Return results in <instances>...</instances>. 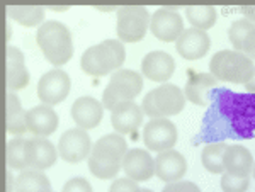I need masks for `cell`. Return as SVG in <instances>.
Segmentation results:
<instances>
[{"instance_id":"cell-1","label":"cell","mask_w":255,"mask_h":192,"mask_svg":"<svg viewBox=\"0 0 255 192\" xmlns=\"http://www.w3.org/2000/svg\"><path fill=\"white\" fill-rule=\"evenodd\" d=\"M204 124L215 126V133L250 140L255 136V92L238 94L218 91Z\"/></svg>"},{"instance_id":"cell-2","label":"cell","mask_w":255,"mask_h":192,"mask_svg":"<svg viewBox=\"0 0 255 192\" xmlns=\"http://www.w3.org/2000/svg\"><path fill=\"white\" fill-rule=\"evenodd\" d=\"M128 152L126 140L121 133H111L94 143L89 155V170L101 181L114 179L123 169V160Z\"/></svg>"},{"instance_id":"cell-3","label":"cell","mask_w":255,"mask_h":192,"mask_svg":"<svg viewBox=\"0 0 255 192\" xmlns=\"http://www.w3.org/2000/svg\"><path fill=\"white\" fill-rule=\"evenodd\" d=\"M126 60V50L121 39H106L85 50L80 60L84 73L90 77H106L119 70Z\"/></svg>"},{"instance_id":"cell-4","label":"cell","mask_w":255,"mask_h":192,"mask_svg":"<svg viewBox=\"0 0 255 192\" xmlns=\"http://www.w3.org/2000/svg\"><path fill=\"white\" fill-rule=\"evenodd\" d=\"M36 43L43 51L46 61L55 67L68 63L73 56V43L70 29L58 20L44 22L36 31Z\"/></svg>"},{"instance_id":"cell-5","label":"cell","mask_w":255,"mask_h":192,"mask_svg":"<svg viewBox=\"0 0 255 192\" xmlns=\"http://www.w3.org/2000/svg\"><path fill=\"white\" fill-rule=\"evenodd\" d=\"M255 70L254 60L237 50H221L209 61V72L218 82L247 84Z\"/></svg>"},{"instance_id":"cell-6","label":"cell","mask_w":255,"mask_h":192,"mask_svg":"<svg viewBox=\"0 0 255 192\" xmlns=\"http://www.w3.org/2000/svg\"><path fill=\"white\" fill-rule=\"evenodd\" d=\"M186 94L174 84H162L143 97V112L148 117H170L184 111Z\"/></svg>"},{"instance_id":"cell-7","label":"cell","mask_w":255,"mask_h":192,"mask_svg":"<svg viewBox=\"0 0 255 192\" xmlns=\"http://www.w3.org/2000/svg\"><path fill=\"white\" fill-rule=\"evenodd\" d=\"M143 89V77L133 70H116L102 94V104L111 111L119 102L134 100Z\"/></svg>"},{"instance_id":"cell-8","label":"cell","mask_w":255,"mask_h":192,"mask_svg":"<svg viewBox=\"0 0 255 192\" xmlns=\"http://www.w3.org/2000/svg\"><path fill=\"white\" fill-rule=\"evenodd\" d=\"M150 19L146 7L141 5H126L119 7L116 32L123 43H138L146 36L150 29Z\"/></svg>"},{"instance_id":"cell-9","label":"cell","mask_w":255,"mask_h":192,"mask_svg":"<svg viewBox=\"0 0 255 192\" xmlns=\"http://www.w3.org/2000/svg\"><path fill=\"white\" fill-rule=\"evenodd\" d=\"M179 140L177 126L167 117H151L143 128V143L150 152H165L175 146Z\"/></svg>"},{"instance_id":"cell-10","label":"cell","mask_w":255,"mask_h":192,"mask_svg":"<svg viewBox=\"0 0 255 192\" xmlns=\"http://www.w3.org/2000/svg\"><path fill=\"white\" fill-rule=\"evenodd\" d=\"M151 34L162 43H174L184 31V19L172 7H160L150 19Z\"/></svg>"},{"instance_id":"cell-11","label":"cell","mask_w":255,"mask_h":192,"mask_svg":"<svg viewBox=\"0 0 255 192\" xmlns=\"http://www.w3.org/2000/svg\"><path fill=\"white\" fill-rule=\"evenodd\" d=\"M92 152V140L87 134V129L73 128L61 134L58 141V153L65 162L79 163L89 157Z\"/></svg>"},{"instance_id":"cell-12","label":"cell","mask_w":255,"mask_h":192,"mask_svg":"<svg viewBox=\"0 0 255 192\" xmlns=\"http://www.w3.org/2000/svg\"><path fill=\"white\" fill-rule=\"evenodd\" d=\"M72 82L67 72L49 70L38 82V97L43 104L56 105L68 97Z\"/></svg>"},{"instance_id":"cell-13","label":"cell","mask_w":255,"mask_h":192,"mask_svg":"<svg viewBox=\"0 0 255 192\" xmlns=\"http://www.w3.org/2000/svg\"><path fill=\"white\" fill-rule=\"evenodd\" d=\"M143 116L145 112L141 105L134 100H125L111 109V124L116 133L131 134L143 124Z\"/></svg>"},{"instance_id":"cell-14","label":"cell","mask_w":255,"mask_h":192,"mask_svg":"<svg viewBox=\"0 0 255 192\" xmlns=\"http://www.w3.org/2000/svg\"><path fill=\"white\" fill-rule=\"evenodd\" d=\"M211 46V39H209L208 32L197 27L191 29H184L179 39L175 41L177 53L182 56L184 60H199L209 51Z\"/></svg>"},{"instance_id":"cell-15","label":"cell","mask_w":255,"mask_h":192,"mask_svg":"<svg viewBox=\"0 0 255 192\" xmlns=\"http://www.w3.org/2000/svg\"><path fill=\"white\" fill-rule=\"evenodd\" d=\"M187 172V160L180 152L174 148L158 152L155 158V175L163 182H175L186 175Z\"/></svg>"},{"instance_id":"cell-16","label":"cell","mask_w":255,"mask_h":192,"mask_svg":"<svg viewBox=\"0 0 255 192\" xmlns=\"http://www.w3.org/2000/svg\"><path fill=\"white\" fill-rule=\"evenodd\" d=\"M175 72V61L167 51H151L145 55L141 60V75L151 82H163L170 80Z\"/></svg>"},{"instance_id":"cell-17","label":"cell","mask_w":255,"mask_h":192,"mask_svg":"<svg viewBox=\"0 0 255 192\" xmlns=\"http://www.w3.org/2000/svg\"><path fill=\"white\" fill-rule=\"evenodd\" d=\"M123 170L136 182H146L155 175V158H151L146 150H128L123 160Z\"/></svg>"},{"instance_id":"cell-18","label":"cell","mask_w":255,"mask_h":192,"mask_svg":"<svg viewBox=\"0 0 255 192\" xmlns=\"http://www.w3.org/2000/svg\"><path fill=\"white\" fill-rule=\"evenodd\" d=\"M26 124L27 131L34 136L48 138L58 128V114L55 112L53 105H36L26 112Z\"/></svg>"},{"instance_id":"cell-19","label":"cell","mask_w":255,"mask_h":192,"mask_svg":"<svg viewBox=\"0 0 255 192\" xmlns=\"http://www.w3.org/2000/svg\"><path fill=\"white\" fill-rule=\"evenodd\" d=\"M102 116H104V104L94 97H79L72 105V117L79 128H97L102 121Z\"/></svg>"},{"instance_id":"cell-20","label":"cell","mask_w":255,"mask_h":192,"mask_svg":"<svg viewBox=\"0 0 255 192\" xmlns=\"http://www.w3.org/2000/svg\"><path fill=\"white\" fill-rule=\"evenodd\" d=\"M29 84V72L26 67V60L19 48H7V87L9 91L15 92L20 89H26Z\"/></svg>"},{"instance_id":"cell-21","label":"cell","mask_w":255,"mask_h":192,"mask_svg":"<svg viewBox=\"0 0 255 192\" xmlns=\"http://www.w3.org/2000/svg\"><path fill=\"white\" fill-rule=\"evenodd\" d=\"M228 38L237 51L255 60V22H250L249 19L235 20L230 26Z\"/></svg>"},{"instance_id":"cell-22","label":"cell","mask_w":255,"mask_h":192,"mask_svg":"<svg viewBox=\"0 0 255 192\" xmlns=\"http://www.w3.org/2000/svg\"><path fill=\"white\" fill-rule=\"evenodd\" d=\"M58 150L55 148L51 141L46 138H32L29 140V148H27V160H29V169L46 170L56 163Z\"/></svg>"},{"instance_id":"cell-23","label":"cell","mask_w":255,"mask_h":192,"mask_svg":"<svg viewBox=\"0 0 255 192\" xmlns=\"http://www.w3.org/2000/svg\"><path fill=\"white\" fill-rule=\"evenodd\" d=\"M218 84V79L209 73H191L184 94L186 99L194 105H208V92Z\"/></svg>"},{"instance_id":"cell-24","label":"cell","mask_w":255,"mask_h":192,"mask_svg":"<svg viewBox=\"0 0 255 192\" xmlns=\"http://www.w3.org/2000/svg\"><path fill=\"white\" fill-rule=\"evenodd\" d=\"M254 157L245 146L242 145H230L225 152L223 157V165L225 172L235 174V175H244L249 177L254 170Z\"/></svg>"},{"instance_id":"cell-25","label":"cell","mask_w":255,"mask_h":192,"mask_svg":"<svg viewBox=\"0 0 255 192\" xmlns=\"http://www.w3.org/2000/svg\"><path fill=\"white\" fill-rule=\"evenodd\" d=\"M14 191L17 192H48L51 191V184L48 177L43 174V170L26 169L20 170V174L14 181Z\"/></svg>"},{"instance_id":"cell-26","label":"cell","mask_w":255,"mask_h":192,"mask_svg":"<svg viewBox=\"0 0 255 192\" xmlns=\"http://www.w3.org/2000/svg\"><path fill=\"white\" fill-rule=\"evenodd\" d=\"M7 131L15 136H20L27 131L26 112L22 111L19 97L12 91L7 96Z\"/></svg>"},{"instance_id":"cell-27","label":"cell","mask_w":255,"mask_h":192,"mask_svg":"<svg viewBox=\"0 0 255 192\" xmlns=\"http://www.w3.org/2000/svg\"><path fill=\"white\" fill-rule=\"evenodd\" d=\"M7 14L12 20L26 27L38 26L44 19V9L41 5H9Z\"/></svg>"},{"instance_id":"cell-28","label":"cell","mask_w":255,"mask_h":192,"mask_svg":"<svg viewBox=\"0 0 255 192\" xmlns=\"http://www.w3.org/2000/svg\"><path fill=\"white\" fill-rule=\"evenodd\" d=\"M186 17L192 27L206 31L216 24L218 10L213 5H189L186 7Z\"/></svg>"},{"instance_id":"cell-29","label":"cell","mask_w":255,"mask_h":192,"mask_svg":"<svg viewBox=\"0 0 255 192\" xmlns=\"http://www.w3.org/2000/svg\"><path fill=\"white\" fill-rule=\"evenodd\" d=\"M228 148L226 143H209L203 148L201 153V162L203 167L211 174H223L225 165H223V157L225 152Z\"/></svg>"},{"instance_id":"cell-30","label":"cell","mask_w":255,"mask_h":192,"mask_svg":"<svg viewBox=\"0 0 255 192\" xmlns=\"http://www.w3.org/2000/svg\"><path fill=\"white\" fill-rule=\"evenodd\" d=\"M27 148H29V140H24V138H14V140L7 143V162H9L10 169L14 170L29 169Z\"/></svg>"},{"instance_id":"cell-31","label":"cell","mask_w":255,"mask_h":192,"mask_svg":"<svg viewBox=\"0 0 255 192\" xmlns=\"http://www.w3.org/2000/svg\"><path fill=\"white\" fill-rule=\"evenodd\" d=\"M250 179L244 175H235L230 172H223L221 175V189L225 192H244L249 189Z\"/></svg>"},{"instance_id":"cell-32","label":"cell","mask_w":255,"mask_h":192,"mask_svg":"<svg viewBox=\"0 0 255 192\" xmlns=\"http://www.w3.org/2000/svg\"><path fill=\"white\" fill-rule=\"evenodd\" d=\"M111 192H138L139 186L134 179L128 177V179H116L109 187Z\"/></svg>"},{"instance_id":"cell-33","label":"cell","mask_w":255,"mask_h":192,"mask_svg":"<svg viewBox=\"0 0 255 192\" xmlns=\"http://www.w3.org/2000/svg\"><path fill=\"white\" fill-rule=\"evenodd\" d=\"M63 192H92V186L89 184L87 179L84 177H75L63 186Z\"/></svg>"},{"instance_id":"cell-34","label":"cell","mask_w":255,"mask_h":192,"mask_svg":"<svg viewBox=\"0 0 255 192\" xmlns=\"http://www.w3.org/2000/svg\"><path fill=\"white\" fill-rule=\"evenodd\" d=\"M165 192H180V191H192V192H197L199 187L192 182H187V181H175V182H168L165 187H163Z\"/></svg>"},{"instance_id":"cell-35","label":"cell","mask_w":255,"mask_h":192,"mask_svg":"<svg viewBox=\"0 0 255 192\" xmlns=\"http://www.w3.org/2000/svg\"><path fill=\"white\" fill-rule=\"evenodd\" d=\"M242 14H244L245 19H249L250 22H255V5H245V7H242Z\"/></svg>"},{"instance_id":"cell-36","label":"cell","mask_w":255,"mask_h":192,"mask_svg":"<svg viewBox=\"0 0 255 192\" xmlns=\"http://www.w3.org/2000/svg\"><path fill=\"white\" fill-rule=\"evenodd\" d=\"M245 89H247V92H255V70L252 73V77L249 79V82L245 84Z\"/></svg>"},{"instance_id":"cell-37","label":"cell","mask_w":255,"mask_h":192,"mask_svg":"<svg viewBox=\"0 0 255 192\" xmlns=\"http://www.w3.org/2000/svg\"><path fill=\"white\" fill-rule=\"evenodd\" d=\"M252 174H254V179H255V163H254V170H252Z\"/></svg>"}]
</instances>
